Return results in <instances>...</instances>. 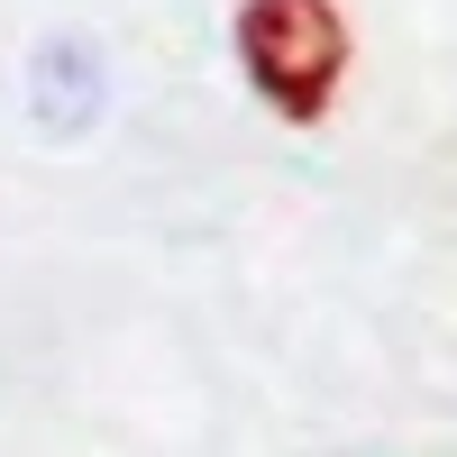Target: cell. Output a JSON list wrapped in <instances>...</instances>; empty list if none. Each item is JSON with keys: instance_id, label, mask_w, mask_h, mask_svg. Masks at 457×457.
Here are the masks:
<instances>
[{"instance_id": "6da1fadb", "label": "cell", "mask_w": 457, "mask_h": 457, "mask_svg": "<svg viewBox=\"0 0 457 457\" xmlns=\"http://www.w3.org/2000/svg\"><path fill=\"white\" fill-rule=\"evenodd\" d=\"M228 46H238V73L247 92L275 110L284 129H312L338 110L348 92V10L338 0H238V19H228Z\"/></svg>"}]
</instances>
